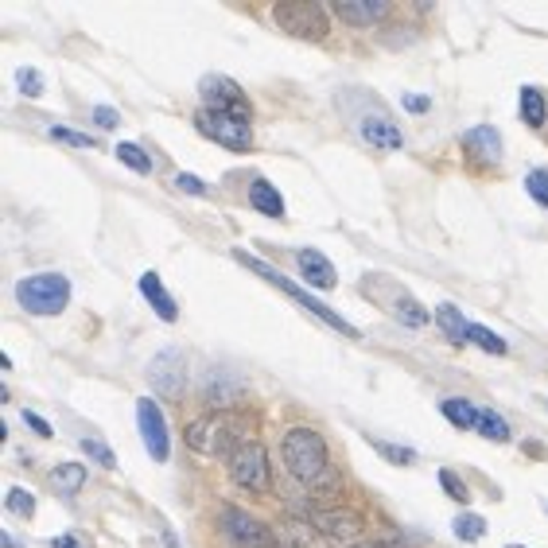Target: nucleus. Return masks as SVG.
<instances>
[{
	"label": "nucleus",
	"mask_w": 548,
	"mask_h": 548,
	"mask_svg": "<svg viewBox=\"0 0 548 548\" xmlns=\"http://www.w3.org/2000/svg\"><path fill=\"white\" fill-rule=\"evenodd\" d=\"M233 257H238V261L241 265H249L253 268V273L257 276H265V281L268 284H273V288H281V292H288V296H292L296 299V304H304L307 311H311V315H315V319H323V323L331 327V331H339V335H347V339H362V331L358 327H354V323H347V319H342L339 315V311H331L327 304H319V299L315 296H311V292H304V288H296L292 281H288V276L284 273H276V268L273 265H265V261H257V257H249V253H233Z\"/></svg>",
	"instance_id": "1"
},
{
	"label": "nucleus",
	"mask_w": 548,
	"mask_h": 548,
	"mask_svg": "<svg viewBox=\"0 0 548 548\" xmlns=\"http://www.w3.org/2000/svg\"><path fill=\"white\" fill-rule=\"evenodd\" d=\"M284 467L299 482H319L327 475V444L311 428H292L284 436Z\"/></svg>",
	"instance_id": "2"
},
{
	"label": "nucleus",
	"mask_w": 548,
	"mask_h": 548,
	"mask_svg": "<svg viewBox=\"0 0 548 548\" xmlns=\"http://www.w3.org/2000/svg\"><path fill=\"white\" fill-rule=\"evenodd\" d=\"M16 304L31 315H59L70 304V281L62 273H31L16 284Z\"/></svg>",
	"instance_id": "3"
},
{
	"label": "nucleus",
	"mask_w": 548,
	"mask_h": 548,
	"mask_svg": "<svg viewBox=\"0 0 548 548\" xmlns=\"http://www.w3.org/2000/svg\"><path fill=\"white\" fill-rule=\"evenodd\" d=\"M241 444H245L241 424L230 421V416H222V413H207V416H199V421L187 424V447H195L199 455H210V459L225 455L230 459Z\"/></svg>",
	"instance_id": "4"
},
{
	"label": "nucleus",
	"mask_w": 548,
	"mask_h": 548,
	"mask_svg": "<svg viewBox=\"0 0 548 548\" xmlns=\"http://www.w3.org/2000/svg\"><path fill=\"white\" fill-rule=\"evenodd\" d=\"M225 470H230L233 487L249 490V494H265L268 482H273V470H268V451L257 439H245V444L225 459Z\"/></svg>",
	"instance_id": "5"
},
{
	"label": "nucleus",
	"mask_w": 548,
	"mask_h": 548,
	"mask_svg": "<svg viewBox=\"0 0 548 548\" xmlns=\"http://www.w3.org/2000/svg\"><path fill=\"white\" fill-rule=\"evenodd\" d=\"M195 125H199L202 136L218 141L222 148H233V152H245V148L253 144L249 117H233V113H218V110H199Z\"/></svg>",
	"instance_id": "6"
},
{
	"label": "nucleus",
	"mask_w": 548,
	"mask_h": 548,
	"mask_svg": "<svg viewBox=\"0 0 548 548\" xmlns=\"http://www.w3.org/2000/svg\"><path fill=\"white\" fill-rule=\"evenodd\" d=\"M273 20H276V28L288 31V36H296V39H323L327 36L323 8L311 4V0H288V4H276Z\"/></svg>",
	"instance_id": "7"
},
{
	"label": "nucleus",
	"mask_w": 548,
	"mask_h": 548,
	"mask_svg": "<svg viewBox=\"0 0 548 548\" xmlns=\"http://www.w3.org/2000/svg\"><path fill=\"white\" fill-rule=\"evenodd\" d=\"M222 533H225V541H230L233 548H281L261 521H253L249 513H241L233 506L222 510Z\"/></svg>",
	"instance_id": "8"
},
{
	"label": "nucleus",
	"mask_w": 548,
	"mask_h": 548,
	"mask_svg": "<svg viewBox=\"0 0 548 548\" xmlns=\"http://www.w3.org/2000/svg\"><path fill=\"white\" fill-rule=\"evenodd\" d=\"M136 424H141V436H144V451L156 463H164L171 455V439H168V421L152 397H141V401H136Z\"/></svg>",
	"instance_id": "9"
},
{
	"label": "nucleus",
	"mask_w": 548,
	"mask_h": 548,
	"mask_svg": "<svg viewBox=\"0 0 548 548\" xmlns=\"http://www.w3.org/2000/svg\"><path fill=\"white\" fill-rule=\"evenodd\" d=\"M148 378H152L156 393L164 397H179L183 385H187V354H183L179 347H168L159 350L152 362H148Z\"/></svg>",
	"instance_id": "10"
},
{
	"label": "nucleus",
	"mask_w": 548,
	"mask_h": 548,
	"mask_svg": "<svg viewBox=\"0 0 548 548\" xmlns=\"http://www.w3.org/2000/svg\"><path fill=\"white\" fill-rule=\"evenodd\" d=\"M199 94L207 102V110H218V113H233V117H249V105H245V94L241 86L225 74H207L199 82Z\"/></svg>",
	"instance_id": "11"
},
{
	"label": "nucleus",
	"mask_w": 548,
	"mask_h": 548,
	"mask_svg": "<svg viewBox=\"0 0 548 548\" xmlns=\"http://www.w3.org/2000/svg\"><path fill=\"white\" fill-rule=\"evenodd\" d=\"M296 265H299V273H304V281H307L311 288H319V292H331V288L339 284L335 265H331L319 249H299V253H296Z\"/></svg>",
	"instance_id": "12"
},
{
	"label": "nucleus",
	"mask_w": 548,
	"mask_h": 548,
	"mask_svg": "<svg viewBox=\"0 0 548 548\" xmlns=\"http://www.w3.org/2000/svg\"><path fill=\"white\" fill-rule=\"evenodd\" d=\"M358 133H362V141L365 144H373V148H389V152H397V148L405 144V136H401V128H397L389 117H362V125H358Z\"/></svg>",
	"instance_id": "13"
},
{
	"label": "nucleus",
	"mask_w": 548,
	"mask_h": 548,
	"mask_svg": "<svg viewBox=\"0 0 548 548\" xmlns=\"http://www.w3.org/2000/svg\"><path fill=\"white\" fill-rule=\"evenodd\" d=\"M141 296H144L148 304L156 307V315L164 319V323H176V319H179V307H176V299L168 296V288H164V281H159L156 273H144V276H141Z\"/></svg>",
	"instance_id": "14"
},
{
	"label": "nucleus",
	"mask_w": 548,
	"mask_h": 548,
	"mask_svg": "<svg viewBox=\"0 0 548 548\" xmlns=\"http://www.w3.org/2000/svg\"><path fill=\"white\" fill-rule=\"evenodd\" d=\"M463 148L470 156H478V159H498L502 156V136H498V128L478 125V128H470V133L463 136Z\"/></svg>",
	"instance_id": "15"
},
{
	"label": "nucleus",
	"mask_w": 548,
	"mask_h": 548,
	"mask_svg": "<svg viewBox=\"0 0 548 548\" xmlns=\"http://www.w3.org/2000/svg\"><path fill=\"white\" fill-rule=\"evenodd\" d=\"M249 202H253V207L261 210V214H268V218H284V199H281V191H276L268 179H253Z\"/></svg>",
	"instance_id": "16"
},
{
	"label": "nucleus",
	"mask_w": 548,
	"mask_h": 548,
	"mask_svg": "<svg viewBox=\"0 0 548 548\" xmlns=\"http://www.w3.org/2000/svg\"><path fill=\"white\" fill-rule=\"evenodd\" d=\"M319 529H327V536H335V541H354V536L362 533V518H354V513H319Z\"/></svg>",
	"instance_id": "17"
},
{
	"label": "nucleus",
	"mask_w": 548,
	"mask_h": 548,
	"mask_svg": "<svg viewBox=\"0 0 548 548\" xmlns=\"http://www.w3.org/2000/svg\"><path fill=\"white\" fill-rule=\"evenodd\" d=\"M439 413H444L447 421L459 428V432H470V428H478V413H482V408L463 401V397H451V401L439 405Z\"/></svg>",
	"instance_id": "18"
},
{
	"label": "nucleus",
	"mask_w": 548,
	"mask_h": 548,
	"mask_svg": "<svg viewBox=\"0 0 548 548\" xmlns=\"http://www.w3.org/2000/svg\"><path fill=\"white\" fill-rule=\"evenodd\" d=\"M436 323L444 327V335H447L451 342H459V347H463V342H467V331H470V323H467V319L459 315V311L451 307V304H439V307H436Z\"/></svg>",
	"instance_id": "19"
},
{
	"label": "nucleus",
	"mask_w": 548,
	"mask_h": 548,
	"mask_svg": "<svg viewBox=\"0 0 548 548\" xmlns=\"http://www.w3.org/2000/svg\"><path fill=\"white\" fill-rule=\"evenodd\" d=\"M544 117H548L544 94L536 90V86H525V90H521V121H525V125H533V128H541V125H544Z\"/></svg>",
	"instance_id": "20"
},
{
	"label": "nucleus",
	"mask_w": 548,
	"mask_h": 548,
	"mask_svg": "<svg viewBox=\"0 0 548 548\" xmlns=\"http://www.w3.org/2000/svg\"><path fill=\"white\" fill-rule=\"evenodd\" d=\"M51 487L62 490V494H78L86 487V467L82 463H59L51 470Z\"/></svg>",
	"instance_id": "21"
},
{
	"label": "nucleus",
	"mask_w": 548,
	"mask_h": 548,
	"mask_svg": "<svg viewBox=\"0 0 548 548\" xmlns=\"http://www.w3.org/2000/svg\"><path fill=\"white\" fill-rule=\"evenodd\" d=\"M335 12H339L342 20H350V24H373V20L385 12V4H373V0H365V4H350V0H339Z\"/></svg>",
	"instance_id": "22"
},
{
	"label": "nucleus",
	"mask_w": 548,
	"mask_h": 548,
	"mask_svg": "<svg viewBox=\"0 0 548 548\" xmlns=\"http://www.w3.org/2000/svg\"><path fill=\"white\" fill-rule=\"evenodd\" d=\"M478 432L487 436V439H498V444H506V439H510V424L502 421L494 408H482V413H478Z\"/></svg>",
	"instance_id": "23"
},
{
	"label": "nucleus",
	"mask_w": 548,
	"mask_h": 548,
	"mask_svg": "<svg viewBox=\"0 0 548 548\" xmlns=\"http://www.w3.org/2000/svg\"><path fill=\"white\" fill-rule=\"evenodd\" d=\"M467 342H475V347H478V350H487V354H506V350H510V347H506V339L494 335V331H487V327H478V323H470Z\"/></svg>",
	"instance_id": "24"
},
{
	"label": "nucleus",
	"mask_w": 548,
	"mask_h": 548,
	"mask_svg": "<svg viewBox=\"0 0 548 548\" xmlns=\"http://www.w3.org/2000/svg\"><path fill=\"white\" fill-rule=\"evenodd\" d=\"M455 536L459 541H482V536H487V521L478 518V513H459L455 518Z\"/></svg>",
	"instance_id": "25"
},
{
	"label": "nucleus",
	"mask_w": 548,
	"mask_h": 548,
	"mask_svg": "<svg viewBox=\"0 0 548 548\" xmlns=\"http://www.w3.org/2000/svg\"><path fill=\"white\" fill-rule=\"evenodd\" d=\"M117 159H121V164H128L133 171H141V176H148V171H152V159H148V152L141 144H117Z\"/></svg>",
	"instance_id": "26"
},
{
	"label": "nucleus",
	"mask_w": 548,
	"mask_h": 548,
	"mask_svg": "<svg viewBox=\"0 0 548 548\" xmlns=\"http://www.w3.org/2000/svg\"><path fill=\"white\" fill-rule=\"evenodd\" d=\"M82 451H86V455H90L98 467H105V470H113V467H117V455H113V451L102 444L98 436H86V439H82Z\"/></svg>",
	"instance_id": "27"
},
{
	"label": "nucleus",
	"mask_w": 548,
	"mask_h": 548,
	"mask_svg": "<svg viewBox=\"0 0 548 548\" xmlns=\"http://www.w3.org/2000/svg\"><path fill=\"white\" fill-rule=\"evenodd\" d=\"M397 315H401V323H408V327H424L428 319H432L421 304H416V299H408V296L397 299Z\"/></svg>",
	"instance_id": "28"
},
{
	"label": "nucleus",
	"mask_w": 548,
	"mask_h": 548,
	"mask_svg": "<svg viewBox=\"0 0 548 548\" xmlns=\"http://www.w3.org/2000/svg\"><path fill=\"white\" fill-rule=\"evenodd\" d=\"M373 444V451H378V455H385L389 459V463H416V451L413 447H397V444H385V439H370Z\"/></svg>",
	"instance_id": "29"
},
{
	"label": "nucleus",
	"mask_w": 548,
	"mask_h": 548,
	"mask_svg": "<svg viewBox=\"0 0 548 548\" xmlns=\"http://www.w3.org/2000/svg\"><path fill=\"white\" fill-rule=\"evenodd\" d=\"M525 187H529V199H536L548 210V171L544 168H533L529 176H525Z\"/></svg>",
	"instance_id": "30"
},
{
	"label": "nucleus",
	"mask_w": 548,
	"mask_h": 548,
	"mask_svg": "<svg viewBox=\"0 0 548 548\" xmlns=\"http://www.w3.org/2000/svg\"><path fill=\"white\" fill-rule=\"evenodd\" d=\"M16 86H20V94H24V98H39V94H43V74L24 67V70H16Z\"/></svg>",
	"instance_id": "31"
},
{
	"label": "nucleus",
	"mask_w": 548,
	"mask_h": 548,
	"mask_svg": "<svg viewBox=\"0 0 548 548\" xmlns=\"http://www.w3.org/2000/svg\"><path fill=\"white\" fill-rule=\"evenodd\" d=\"M8 510H12L16 518H31V513H36V498H31L28 490L12 487V490H8Z\"/></svg>",
	"instance_id": "32"
},
{
	"label": "nucleus",
	"mask_w": 548,
	"mask_h": 548,
	"mask_svg": "<svg viewBox=\"0 0 548 548\" xmlns=\"http://www.w3.org/2000/svg\"><path fill=\"white\" fill-rule=\"evenodd\" d=\"M51 141H59V144H70V148H94V136H86V133H74V128H62V125H55V128H51Z\"/></svg>",
	"instance_id": "33"
},
{
	"label": "nucleus",
	"mask_w": 548,
	"mask_h": 548,
	"mask_svg": "<svg viewBox=\"0 0 548 548\" xmlns=\"http://www.w3.org/2000/svg\"><path fill=\"white\" fill-rule=\"evenodd\" d=\"M439 487H444V490H447L455 502H470V490H467V487H463V482H459L455 475H451V470H439Z\"/></svg>",
	"instance_id": "34"
},
{
	"label": "nucleus",
	"mask_w": 548,
	"mask_h": 548,
	"mask_svg": "<svg viewBox=\"0 0 548 548\" xmlns=\"http://www.w3.org/2000/svg\"><path fill=\"white\" fill-rule=\"evenodd\" d=\"M176 187L187 191V195H207V183H202L199 176H187V171H183V176H176Z\"/></svg>",
	"instance_id": "35"
},
{
	"label": "nucleus",
	"mask_w": 548,
	"mask_h": 548,
	"mask_svg": "<svg viewBox=\"0 0 548 548\" xmlns=\"http://www.w3.org/2000/svg\"><path fill=\"white\" fill-rule=\"evenodd\" d=\"M94 125L98 128H117L121 125V117H117V110H110V105H98V110H94Z\"/></svg>",
	"instance_id": "36"
},
{
	"label": "nucleus",
	"mask_w": 548,
	"mask_h": 548,
	"mask_svg": "<svg viewBox=\"0 0 548 548\" xmlns=\"http://www.w3.org/2000/svg\"><path fill=\"white\" fill-rule=\"evenodd\" d=\"M24 424L31 428V432H39L43 439H51V436H55V432H51V424L43 421V416H36V413H31V408H24Z\"/></svg>",
	"instance_id": "37"
},
{
	"label": "nucleus",
	"mask_w": 548,
	"mask_h": 548,
	"mask_svg": "<svg viewBox=\"0 0 548 548\" xmlns=\"http://www.w3.org/2000/svg\"><path fill=\"white\" fill-rule=\"evenodd\" d=\"M401 105H405L408 113H424V110H428V105H432V102H428V98H421V94H405V98H401Z\"/></svg>",
	"instance_id": "38"
},
{
	"label": "nucleus",
	"mask_w": 548,
	"mask_h": 548,
	"mask_svg": "<svg viewBox=\"0 0 548 548\" xmlns=\"http://www.w3.org/2000/svg\"><path fill=\"white\" fill-rule=\"evenodd\" d=\"M350 548H405L401 541H362V544H350Z\"/></svg>",
	"instance_id": "39"
},
{
	"label": "nucleus",
	"mask_w": 548,
	"mask_h": 548,
	"mask_svg": "<svg viewBox=\"0 0 548 548\" xmlns=\"http://www.w3.org/2000/svg\"><path fill=\"white\" fill-rule=\"evenodd\" d=\"M51 548H82V544L74 541L70 533H62V536H55V541H51Z\"/></svg>",
	"instance_id": "40"
},
{
	"label": "nucleus",
	"mask_w": 548,
	"mask_h": 548,
	"mask_svg": "<svg viewBox=\"0 0 548 548\" xmlns=\"http://www.w3.org/2000/svg\"><path fill=\"white\" fill-rule=\"evenodd\" d=\"M510 548H518V544H510Z\"/></svg>",
	"instance_id": "41"
}]
</instances>
